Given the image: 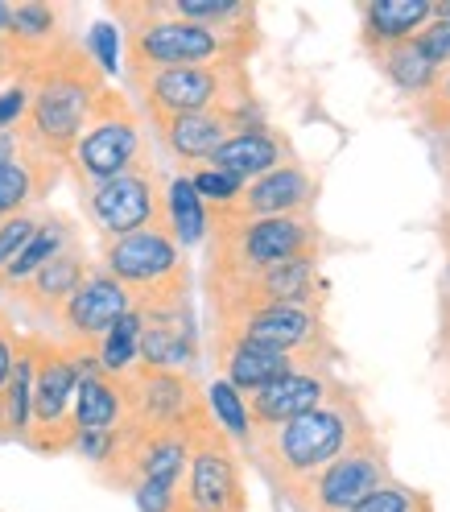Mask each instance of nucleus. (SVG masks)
<instances>
[{
  "mask_svg": "<svg viewBox=\"0 0 450 512\" xmlns=\"http://www.w3.org/2000/svg\"><path fill=\"white\" fill-rule=\"evenodd\" d=\"M108 13L120 29L124 79L207 62H248L261 50V17L240 25H199L178 17L170 0H116Z\"/></svg>",
  "mask_w": 450,
  "mask_h": 512,
  "instance_id": "f257e3e1",
  "label": "nucleus"
},
{
  "mask_svg": "<svg viewBox=\"0 0 450 512\" xmlns=\"http://www.w3.org/2000/svg\"><path fill=\"white\" fill-rule=\"evenodd\" d=\"M13 83H21L29 95V108H25L21 124L13 128L17 145L29 153H42L67 170V157L83 133L95 95L108 87L104 71L95 67L87 46L71 34L54 50L17 62Z\"/></svg>",
  "mask_w": 450,
  "mask_h": 512,
  "instance_id": "f03ea898",
  "label": "nucleus"
},
{
  "mask_svg": "<svg viewBox=\"0 0 450 512\" xmlns=\"http://www.w3.org/2000/svg\"><path fill=\"white\" fill-rule=\"evenodd\" d=\"M364 430H372L368 409L339 380L331 397L318 409L302 413V418H289L281 426H252L244 455L281 496H294L306 479H314L331 459H339L343 446L360 438Z\"/></svg>",
  "mask_w": 450,
  "mask_h": 512,
  "instance_id": "7ed1b4c3",
  "label": "nucleus"
},
{
  "mask_svg": "<svg viewBox=\"0 0 450 512\" xmlns=\"http://www.w3.org/2000/svg\"><path fill=\"white\" fill-rule=\"evenodd\" d=\"M207 265L203 285L240 281L281 261H294L306 252H323V228L314 215H277V219H223L207 215Z\"/></svg>",
  "mask_w": 450,
  "mask_h": 512,
  "instance_id": "20e7f679",
  "label": "nucleus"
},
{
  "mask_svg": "<svg viewBox=\"0 0 450 512\" xmlns=\"http://www.w3.org/2000/svg\"><path fill=\"white\" fill-rule=\"evenodd\" d=\"M128 91L137 95L141 120H166V116H190V112H261L248 62H207V67H174L133 75Z\"/></svg>",
  "mask_w": 450,
  "mask_h": 512,
  "instance_id": "39448f33",
  "label": "nucleus"
},
{
  "mask_svg": "<svg viewBox=\"0 0 450 512\" xmlns=\"http://www.w3.org/2000/svg\"><path fill=\"white\" fill-rule=\"evenodd\" d=\"M95 265L128 294L133 310L190 302V281L195 277H190V261L170 228H145L120 240H104Z\"/></svg>",
  "mask_w": 450,
  "mask_h": 512,
  "instance_id": "423d86ee",
  "label": "nucleus"
},
{
  "mask_svg": "<svg viewBox=\"0 0 450 512\" xmlns=\"http://www.w3.org/2000/svg\"><path fill=\"white\" fill-rule=\"evenodd\" d=\"M145 157H149V137H145V120L133 104V95L104 87L95 95L83 133L67 157V174L75 178L79 195L108 178H120L124 170L145 162Z\"/></svg>",
  "mask_w": 450,
  "mask_h": 512,
  "instance_id": "0eeeda50",
  "label": "nucleus"
},
{
  "mask_svg": "<svg viewBox=\"0 0 450 512\" xmlns=\"http://www.w3.org/2000/svg\"><path fill=\"white\" fill-rule=\"evenodd\" d=\"M327 277H323V252H306L294 261H281L273 269H261L240 281H219L203 285L207 294V327L232 323L240 314L269 310V306H289V310H310L327 314Z\"/></svg>",
  "mask_w": 450,
  "mask_h": 512,
  "instance_id": "6e6552de",
  "label": "nucleus"
},
{
  "mask_svg": "<svg viewBox=\"0 0 450 512\" xmlns=\"http://www.w3.org/2000/svg\"><path fill=\"white\" fill-rule=\"evenodd\" d=\"M25 347H29V360H34L25 446L38 455H67L79 442V426H75L79 368L71 360V351L50 335H25Z\"/></svg>",
  "mask_w": 450,
  "mask_h": 512,
  "instance_id": "1a4fd4ad",
  "label": "nucleus"
},
{
  "mask_svg": "<svg viewBox=\"0 0 450 512\" xmlns=\"http://www.w3.org/2000/svg\"><path fill=\"white\" fill-rule=\"evenodd\" d=\"M186 471L178 484V512H248L236 442L223 434L203 405L186 422Z\"/></svg>",
  "mask_w": 450,
  "mask_h": 512,
  "instance_id": "9d476101",
  "label": "nucleus"
},
{
  "mask_svg": "<svg viewBox=\"0 0 450 512\" xmlns=\"http://www.w3.org/2000/svg\"><path fill=\"white\" fill-rule=\"evenodd\" d=\"M223 343H252V347H269L289 356L298 368H327L339 360V343L327 327V314H310V310H289V306H269V310H252L240 314L232 323L207 327V351Z\"/></svg>",
  "mask_w": 450,
  "mask_h": 512,
  "instance_id": "9b49d317",
  "label": "nucleus"
},
{
  "mask_svg": "<svg viewBox=\"0 0 450 512\" xmlns=\"http://www.w3.org/2000/svg\"><path fill=\"white\" fill-rule=\"evenodd\" d=\"M393 479L389 471V446H384L380 430H364L360 438H351L339 459H331L314 479L285 496L298 512H351L360 500H368L376 488H384Z\"/></svg>",
  "mask_w": 450,
  "mask_h": 512,
  "instance_id": "f8f14e48",
  "label": "nucleus"
},
{
  "mask_svg": "<svg viewBox=\"0 0 450 512\" xmlns=\"http://www.w3.org/2000/svg\"><path fill=\"white\" fill-rule=\"evenodd\" d=\"M83 211L104 240H120L145 228H170L166 219V178L153 166V157L124 170L120 178H108L100 186L83 190Z\"/></svg>",
  "mask_w": 450,
  "mask_h": 512,
  "instance_id": "ddd939ff",
  "label": "nucleus"
},
{
  "mask_svg": "<svg viewBox=\"0 0 450 512\" xmlns=\"http://www.w3.org/2000/svg\"><path fill=\"white\" fill-rule=\"evenodd\" d=\"M120 380L124 418L145 430H186V422L207 405L195 376L186 372H157V368H133Z\"/></svg>",
  "mask_w": 450,
  "mask_h": 512,
  "instance_id": "4468645a",
  "label": "nucleus"
},
{
  "mask_svg": "<svg viewBox=\"0 0 450 512\" xmlns=\"http://www.w3.org/2000/svg\"><path fill=\"white\" fill-rule=\"evenodd\" d=\"M133 310V302H128V294L120 290V285L95 265L91 277L79 285V294L62 306L58 314V331L50 339H58L62 347H71V351H95L100 356V343L104 335L120 323V318Z\"/></svg>",
  "mask_w": 450,
  "mask_h": 512,
  "instance_id": "2eb2a0df",
  "label": "nucleus"
},
{
  "mask_svg": "<svg viewBox=\"0 0 450 512\" xmlns=\"http://www.w3.org/2000/svg\"><path fill=\"white\" fill-rule=\"evenodd\" d=\"M137 314H141L137 364L141 368H157V372H186V376H195V368H199L195 306L178 302V306H153V310H137Z\"/></svg>",
  "mask_w": 450,
  "mask_h": 512,
  "instance_id": "dca6fc26",
  "label": "nucleus"
},
{
  "mask_svg": "<svg viewBox=\"0 0 450 512\" xmlns=\"http://www.w3.org/2000/svg\"><path fill=\"white\" fill-rule=\"evenodd\" d=\"M248 124H261V112H190V116L153 120L149 128L162 141V149L182 166V174H190L207 166L211 153Z\"/></svg>",
  "mask_w": 450,
  "mask_h": 512,
  "instance_id": "f3484780",
  "label": "nucleus"
},
{
  "mask_svg": "<svg viewBox=\"0 0 450 512\" xmlns=\"http://www.w3.org/2000/svg\"><path fill=\"white\" fill-rule=\"evenodd\" d=\"M91 269H95V261L83 252V240H75V244H67L58 256H50V261L29 277V281H21V285H13V290H5L25 314H34L38 323H46V327H54L58 323V314H62V306H67L75 294H79V285L91 277Z\"/></svg>",
  "mask_w": 450,
  "mask_h": 512,
  "instance_id": "a211bd4d",
  "label": "nucleus"
},
{
  "mask_svg": "<svg viewBox=\"0 0 450 512\" xmlns=\"http://www.w3.org/2000/svg\"><path fill=\"white\" fill-rule=\"evenodd\" d=\"M318 207V178L294 162L281 166L265 178H256L240 190V199L223 211H207V215H223V219H277V215H314Z\"/></svg>",
  "mask_w": 450,
  "mask_h": 512,
  "instance_id": "6ab92c4d",
  "label": "nucleus"
},
{
  "mask_svg": "<svg viewBox=\"0 0 450 512\" xmlns=\"http://www.w3.org/2000/svg\"><path fill=\"white\" fill-rule=\"evenodd\" d=\"M339 384L335 372L327 368H294L285 372L281 380L265 384V389H256L244 397V409H248V426H281L289 418H302V413L318 409L331 389Z\"/></svg>",
  "mask_w": 450,
  "mask_h": 512,
  "instance_id": "aec40b11",
  "label": "nucleus"
},
{
  "mask_svg": "<svg viewBox=\"0 0 450 512\" xmlns=\"http://www.w3.org/2000/svg\"><path fill=\"white\" fill-rule=\"evenodd\" d=\"M298 162V153L294 145H289V137L281 133V128H269L265 120L261 124H248L240 128L236 137H228L215 153H211V170H223V174H232L240 178L244 186L256 182V178H265L281 166H294Z\"/></svg>",
  "mask_w": 450,
  "mask_h": 512,
  "instance_id": "412c9836",
  "label": "nucleus"
},
{
  "mask_svg": "<svg viewBox=\"0 0 450 512\" xmlns=\"http://www.w3.org/2000/svg\"><path fill=\"white\" fill-rule=\"evenodd\" d=\"M62 174L67 170L50 162V157L17 149V162L0 166V223L13 215H25V211H38V203L62 182Z\"/></svg>",
  "mask_w": 450,
  "mask_h": 512,
  "instance_id": "4be33fe9",
  "label": "nucleus"
},
{
  "mask_svg": "<svg viewBox=\"0 0 450 512\" xmlns=\"http://www.w3.org/2000/svg\"><path fill=\"white\" fill-rule=\"evenodd\" d=\"M62 38H71L67 9L62 5H46V0H21V5H9L5 46L13 54V67L25 58H38V54L54 50Z\"/></svg>",
  "mask_w": 450,
  "mask_h": 512,
  "instance_id": "5701e85b",
  "label": "nucleus"
},
{
  "mask_svg": "<svg viewBox=\"0 0 450 512\" xmlns=\"http://www.w3.org/2000/svg\"><path fill=\"white\" fill-rule=\"evenodd\" d=\"M211 364L219 368V380H228L240 397L265 389V384L281 380L285 372H294L298 364L269 347H252V343H223L211 347Z\"/></svg>",
  "mask_w": 450,
  "mask_h": 512,
  "instance_id": "b1692460",
  "label": "nucleus"
},
{
  "mask_svg": "<svg viewBox=\"0 0 450 512\" xmlns=\"http://www.w3.org/2000/svg\"><path fill=\"white\" fill-rule=\"evenodd\" d=\"M426 25L430 0H368V5H360V42L368 54L417 38Z\"/></svg>",
  "mask_w": 450,
  "mask_h": 512,
  "instance_id": "393cba45",
  "label": "nucleus"
},
{
  "mask_svg": "<svg viewBox=\"0 0 450 512\" xmlns=\"http://www.w3.org/2000/svg\"><path fill=\"white\" fill-rule=\"evenodd\" d=\"M79 240V228L71 223V215H62V211H42V223H38V232L29 236V244L17 252V261L0 273V290H13V285L29 281L34 277L50 256H58L67 244Z\"/></svg>",
  "mask_w": 450,
  "mask_h": 512,
  "instance_id": "a878e982",
  "label": "nucleus"
},
{
  "mask_svg": "<svg viewBox=\"0 0 450 512\" xmlns=\"http://www.w3.org/2000/svg\"><path fill=\"white\" fill-rule=\"evenodd\" d=\"M124 418V401H120V380L108 372H91L79 376L75 389V426L79 434H112Z\"/></svg>",
  "mask_w": 450,
  "mask_h": 512,
  "instance_id": "bb28decb",
  "label": "nucleus"
},
{
  "mask_svg": "<svg viewBox=\"0 0 450 512\" xmlns=\"http://www.w3.org/2000/svg\"><path fill=\"white\" fill-rule=\"evenodd\" d=\"M166 219H170V232L178 240V248H199L207 240V228H211V219H207V207L203 199L195 195V186H190L186 174L170 178L166 182Z\"/></svg>",
  "mask_w": 450,
  "mask_h": 512,
  "instance_id": "cd10ccee",
  "label": "nucleus"
},
{
  "mask_svg": "<svg viewBox=\"0 0 450 512\" xmlns=\"http://www.w3.org/2000/svg\"><path fill=\"white\" fill-rule=\"evenodd\" d=\"M29 389H34V360H29V347H25V335H21L17 364L9 372V384L0 389V438L25 442V430H29Z\"/></svg>",
  "mask_w": 450,
  "mask_h": 512,
  "instance_id": "c85d7f7f",
  "label": "nucleus"
},
{
  "mask_svg": "<svg viewBox=\"0 0 450 512\" xmlns=\"http://www.w3.org/2000/svg\"><path fill=\"white\" fill-rule=\"evenodd\" d=\"M372 58H376V67H380V75L389 79L397 91H405V95H422L430 83H434V67L426 62V54L417 50V42L409 38V42H397V46H384V50H372Z\"/></svg>",
  "mask_w": 450,
  "mask_h": 512,
  "instance_id": "c756f323",
  "label": "nucleus"
},
{
  "mask_svg": "<svg viewBox=\"0 0 450 512\" xmlns=\"http://www.w3.org/2000/svg\"><path fill=\"white\" fill-rule=\"evenodd\" d=\"M137 351H141V314L128 310L120 323L104 335V343H100V372L128 376L137 368Z\"/></svg>",
  "mask_w": 450,
  "mask_h": 512,
  "instance_id": "7c9ffc66",
  "label": "nucleus"
},
{
  "mask_svg": "<svg viewBox=\"0 0 450 512\" xmlns=\"http://www.w3.org/2000/svg\"><path fill=\"white\" fill-rule=\"evenodd\" d=\"M207 409H211V418H215V426L223 430V434H228L236 446H240V451H244V442H248V409H244V397L232 389V384L228 380H211L207 384Z\"/></svg>",
  "mask_w": 450,
  "mask_h": 512,
  "instance_id": "2f4dec72",
  "label": "nucleus"
},
{
  "mask_svg": "<svg viewBox=\"0 0 450 512\" xmlns=\"http://www.w3.org/2000/svg\"><path fill=\"white\" fill-rule=\"evenodd\" d=\"M190 186H195V195L203 199L207 211H223V207H232L240 199V190L244 182L232 178V174H223V170H211V166H199V170H190L186 174Z\"/></svg>",
  "mask_w": 450,
  "mask_h": 512,
  "instance_id": "473e14b6",
  "label": "nucleus"
},
{
  "mask_svg": "<svg viewBox=\"0 0 450 512\" xmlns=\"http://www.w3.org/2000/svg\"><path fill=\"white\" fill-rule=\"evenodd\" d=\"M422 504H430V496H426V492H413V488L397 484V479H389V484L376 488L368 500H360L351 512H417Z\"/></svg>",
  "mask_w": 450,
  "mask_h": 512,
  "instance_id": "72a5a7b5",
  "label": "nucleus"
},
{
  "mask_svg": "<svg viewBox=\"0 0 450 512\" xmlns=\"http://www.w3.org/2000/svg\"><path fill=\"white\" fill-rule=\"evenodd\" d=\"M38 223H42V211H25V215H13L0 223V273L17 261V252L38 232Z\"/></svg>",
  "mask_w": 450,
  "mask_h": 512,
  "instance_id": "f704fd0d",
  "label": "nucleus"
},
{
  "mask_svg": "<svg viewBox=\"0 0 450 512\" xmlns=\"http://www.w3.org/2000/svg\"><path fill=\"white\" fill-rule=\"evenodd\" d=\"M87 54H91L95 67L104 71V79L116 75L120 71V29L112 21H95L91 34H87Z\"/></svg>",
  "mask_w": 450,
  "mask_h": 512,
  "instance_id": "c9c22d12",
  "label": "nucleus"
},
{
  "mask_svg": "<svg viewBox=\"0 0 450 512\" xmlns=\"http://www.w3.org/2000/svg\"><path fill=\"white\" fill-rule=\"evenodd\" d=\"M413 42H417V50L426 54V62L434 71L450 67V17H430V25Z\"/></svg>",
  "mask_w": 450,
  "mask_h": 512,
  "instance_id": "e433bc0d",
  "label": "nucleus"
},
{
  "mask_svg": "<svg viewBox=\"0 0 450 512\" xmlns=\"http://www.w3.org/2000/svg\"><path fill=\"white\" fill-rule=\"evenodd\" d=\"M17 351H21V331L13 327V318L0 310V389L9 384V372L17 364Z\"/></svg>",
  "mask_w": 450,
  "mask_h": 512,
  "instance_id": "4c0bfd02",
  "label": "nucleus"
},
{
  "mask_svg": "<svg viewBox=\"0 0 450 512\" xmlns=\"http://www.w3.org/2000/svg\"><path fill=\"white\" fill-rule=\"evenodd\" d=\"M25 108H29L25 87L21 83H9L5 91H0V128H17L21 116H25Z\"/></svg>",
  "mask_w": 450,
  "mask_h": 512,
  "instance_id": "58836bf2",
  "label": "nucleus"
},
{
  "mask_svg": "<svg viewBox=\"0 0 450 512\" xmlns=\"http://www.w3.org/2000/svg\"><path fill=\"white\" fill-rule=\"evenodd\" d=\"M442 347H450V269L442 281Z\"/></svg>",
  "mask_w": 450,
  "mask_h": 512,
  "instance_id": "ea45409f",
  "label": "nucleus"
},
{
  "mask_svg": "<svg viewBox=\"0 0 450 512\" xmlns=\"http://www.w3.org/2000/svg\"><path fill=\"white\" fill-rule=\"evenodd\" d=\"M13 83V54H9V46L5 42H0V83Z\"/></svg>",
  "mask_w": 450,
  "mask_h": 512,
  "instance_id": "a19ab883",
  "label": "nucleus"
},
{
  "mask_svg": "<svg viewBox=\"0 0 450 512\" xmlns=\"http://www.w3.org/2000/svg\"><path fill=\"white\" fill-rule=\"evenodd\" d=\"M5 29H9V5H0V42H5Z\"/></svg>",
  "mask_w": 450,
  "mask_h": 512,
  "instance_id": "79ce46f5",
  "label": "nucleus"
},
{
  "mask_svg": "<svg viewBox=\"0 0 450 512\" xmlns=\"http://www.w3.org/2000/svg\"><path fill=\"white\" fill-rule=\"evenodd\" d=\"M442 166H446V182H450V141H446V153H442Z\"/></svg>",
  "mask_w": 450,
  "mask_h": 512,
  "instance_id": "37998d69",
  "label": "nucleus"
},
{
  "mask_svg": "<svg viewBox=\"0 0 450 512\" xmlns=\"http://www.w3.org/2000/svg\"><path fill=\"white\" fill-rule=\"evenodd\" d=\"M442 360H446V368H450V347H442ZM446 413H450V393H446Z\"/></svg>",
  "mask_w": 450,
  "mask_h": 512,
  "instance_id": "c03bdc74",
  "label": "nucleus"
},
{
  "mask_svg": "<svg viewBox=\"0 0 450 512\" xmlns=\"http://www.w3.org/2000/svg\"><path fill=\"white\" fill-rule=\"evenodd\" d=\"M417 512H434V500H430V504H422V508H417Z\"/></svg>",
  "mask_w": 450,
  "mask_h": 512,
  "instance_id": "a18cd8bd",
  "label": "nucleus"
},
{
  "mask_svg": "<svg viewBox=\"0 0 450 512\" xmlns=\"http://www.w3.org/2000/svg\"><path fill=\"white\" fill-rule=\"evenodd\" d=\"M446 244H450V223H446Z\"/></svg>",
  "mask_w": 450,
  "mask_h": 512,
  "instance_id": "49530a36",
  "label": "nucleus"
}]
</instances>
